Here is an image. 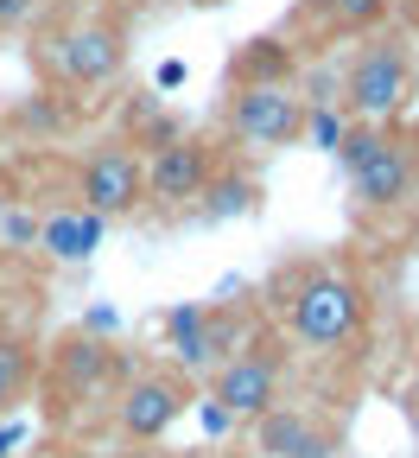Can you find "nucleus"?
<instances>
[{"instance_id":"obj_21","label":"nucleus","mask_w":419,"mask_h":458,"mask_svg":"<svg viewBox=\"0 0 419 458\" xmlns=\"http://www.w3.org/2000/svg\"><path fill=\"white\" fill-rule=\"evenodd\" d=\"M406 420H413V433H419V363H413V382H406Z\"/></svg>"},{"instance_id":"obj_17","label":"nucleus","mask_w":419,"mask_h":458,"mask_svg":"<svg viewBox=\"0 0 419 458\" xmlns=\"http://www.w3.org/2000/svg\"><path fill=\"white\" fill-rule=\"evenodd\" d=\"M298 134H306L318 153H337V147H343V134H349V114L318 102V108H306V128H298Z\"/></svg>"},{"instance_id":"obj_12","label":"nucleus","mask_w":419,"mask_h":458,"mask_svg":"<svg viewBox=\"0 0 419 458\" xmlns=\"http://www.w3.org/2000/svg\"><path fill=\"white\" fill-rule=\"evenodd\" d=\"M57 376H64V388H102L108 376H114V351H108V344H96V337H64V344H57Z\"/></svg>"},{"instance_id":"obj_13","label":"nucleus","mask_w":419,"mask_h":458,"mask_svg":"<svg viewBox=\"0 0 419 458\" xmlns=\"http://www.w3.org/2000/svg\"><path fill=\"white\" fill-rule=\"evenodd\" d=\"M235 83H292V51L280 38H248V51L229 64Z\"/></svg>"},{"instance_id":"obj_18","label":"nucleus","mask_w":419,"mask_h":458,"mask_svg":"<svg viewBox=\"0 0 419 458\" xmlns=\"http://www.w3.org/2000/svg\"><path fill=\"white\" fill-rule=\"evenodd\" d=\"M0 236H7L13 249H38V223L26 210H7V216H0Z\"/></svg>"},{"instance_id":"obj_15","label":"nucleus","mask_w":419,"mask_h":458,"mask_svg":"<svg viewBox=\"0 0 419 458\" xmlns=\"http://www.w3.org/2000/svg\"><path fill=\"white\" fill-rule=\"evenodd\" d=\"M306 13H324L343 32H369L388 20V0H306Z\"/></svg>"},{"instance_id":"obj_2","label":"nucleus","mask_w":419,"mask_h":458,"mask_svg":"<svg viewBox=\"0 0 419 458\" xmlns=\"http://www.w3.org/2000/svg\"><path fill=\"white\" fill-rule=\"evenodd\" d=\"M204 382H210V401H216L229 420H261L267 408H280V388H286V351H280L273 337L235 344V357L216 363Z\"/></svg>"},{"instance_id":"obj_16","label":"nucleus","mask_w":419,"mask_h":458,"mask_svg":"<svg viewBox=\"0 0 419 458\" xmlns=\"http://www.w3.org/2000/svg\"><path fill=\"white\" fill-rule=\"evenodd\" d=\"M204 198H210V204H204V216H242V210H255V198H261V191H255V179L229 172V179H210V185H204Z\"/></svg>"},{"instance_id":"obj_8","label":"nucleus","mask_w":419,"mask_h":458,"mask_svg":"<svg viewBox=\"0 0 419 458\" xmlns=\"http://www.w3.org/2000/svg\"><path fill=\"white\" fill-rule=\"evenodd\" d=\"M191 408V376L178 369H140L128 388H122V408H114V420H122V433L134 445H153L172 433V420Z\"/></svg>"},{"instance_id":"obj_5","label":"nucleus","mask_w":419,"mask_h":458,"mask_svg":"<svg viewBox=\"0 0 419 458\" xmlns=\"http://www.w3.org/2000/svg\"><path fill=\"white\" fill-rule=\"evenodd\" d=\"M77 210H89V216H128V210H140L147 204V159L128 147V140H102L89 159H83V172H77Z\"/></svg>"},{"instance_id":"obj_19","label":"nucleus","mask_w":419,"mask_h":458,"mask_svg":"<svg viewBox=\"0 0 419 458\" xmlns=\"http://www.w3.org/2000/svg\"><path fill=\"white\" fill-rule=\"evenodd\" d=\"M32 20V0H0V32H13Z\"/></svg>"},{"instance_id":"obj_20","label":"nucleus","mask_w":419,"mask_h":458,"mask_svg":"<svg viewBox=\"0 0 419 458\" xmlns=\"http://www.w3.org/2000/svg\"><path fill=\"white\" fill-rule=\"evenodd\" d=\"M178 83H185V64H178V57H165V64H159V89H178Z\"/></svg>"},{"instance_id":"obj_6","label":"nucleus","mask_w":419,"mask_h":458,"mask_svg":"<svg viewBox=\"0 0 419 458\" xmlns=\"http://www.w3.org/2000/svg\"><path fill=\"white\" fill-rule=\"evenodd\" d=\"M413 185H419V134H406V128H381V134H375V147L363 153V165L349 172L356 204H369V210H394V204H406V198H413Z\"/></svg>"},{"instance_id":"obj_14","label":"nucleus","mask_w":419,"mask_h":458,"mask_svg":"<svg viewBox=\"0 0 419 458\" xmlns=\"http://www.w3.org/2000/svg\"><path fill=\"white\" fill-rule=\"evenodd\" d=\"M26 382H32V351L20 337H0V414H13L26 401Z\"/></svg>"},{"instance_id":"obj_4","label":"nucleus","mask_w":419,"mask_h":458,"mask_svg":"<svg viewBox=\"0 0 419 458\" xmlns=\"http://www.w3.org/2000/svg\"><path fill=\"white\" fill-rule=\"evenodd\" d=\"M306 128V102L292 96V83H235L229 96V134L248 153H280Z\"/></svg>"},{"instance_id":"obj_1","label":"nucleus","mask_w":419,"mask_h":458,"mask_svg":"<svg viewBox=\"0 0 419 458\" xmlns=\"http://www.w3.org/2000/svg\"><path fill=\"white\" fill-rule=\"evenodd\" d=\"M369 325V293L363 280L337 261H318V267H298L292 274V293H286V331L306 344L312 357H337L349 351Z\"/></svg>"},{"instance_id":"obj_7","label":"nucleus","mask_w":419,"mask_h":458,"mask_svg":"<svg viewBox=\"0 0 419 458\" xmlns=\"http://www.w3.org/2000/svg\"><path fill=\"white\" fill-rule=\"evenodd\" d=\"M122 26H108V20H83V26H64V32H51L45 38V64L57 83H71V89H89V83H108L114 71H122Z\"/></svg>"},{"instance_id":"obj_9","label":"nucleus","mask_w":419,"mask_h":458,"mask_svg":"<svg viewBox=\"0 0 419 458\" xmlns=\"http://www.w3.org/2000/svg\"><path fill=\"white\" fill-rule=\"evenodd\" d=\"M216 179V159H210V140H185L178 134L172 147H159L147 159V204L153 210H185L204 198V185Z\"/></svg>"},{"instance_id":"obj_10","label":"nucleus","mask_w":419,"mask_h":458,"mask_svg":"<svg viewBox=\"0 0 419 458\" xmlns=\"http://www.w3.org/2000/svg\"><path fill=\"white\" fill-rule=\"evenodd\" d=\"M255 439L267 458H337V433L324 420H312L306 408H286V401L255 420Z\"/></svg>"},{"instance_id":"obj_11","label":"nucleus","mask_w":419,"mask_h":458,"mask_svg":"<svg viewBox=\"0 0 419 458\" xmlns=\"http://www.w3.org/2000/svg\"><path fill=\"white\" fill-rule=\"evenodd\" d=\"M102 216H89V210H57V216H45L38 223V249L45 255H57V261H89L96 249H102Z\"/></svg>"},{"instance_id":"obj_22","label":"nucleus","mask_w":419,"mask_h":458,"mask_svg":"<svg viewBox=\"0 0 419 458\" xmlns=\"http://www.w3.org/2000/svg\"><path fill=\"white\" fill-rule=\"evenodd\" d=\"M13 433H20V427H0V452H7V445H13Z\"/></svg>"},{"instance_id":"obj_3","label":"nucleus","mask_w":419,"mask_h":458,"mask_svg":"<svg viewBox=\"0 0 419 458\" xmlns=\"http://www.w3.org/2000/svg\"><path fill=\"white\" fill-rule=\"evenodd\" d=\"M406 96H413V57H406L400 38L369 45L343 77V114L349 122H369V128H388L406 108Z\"/></svg>"},{"instance_id":"obj_23","label":"nucleus","mask_w":419,"mask_h":458,"mask_svg":"<svg viewBox=\"0 0 419 458\" xmlns=\"http://www.w3.org/2000/svg\"><path fill=\"white\" fill-rule=\"evenodd\" d=\"M197 7H222V0H197Z\"/></svg>"}]
</instances>
